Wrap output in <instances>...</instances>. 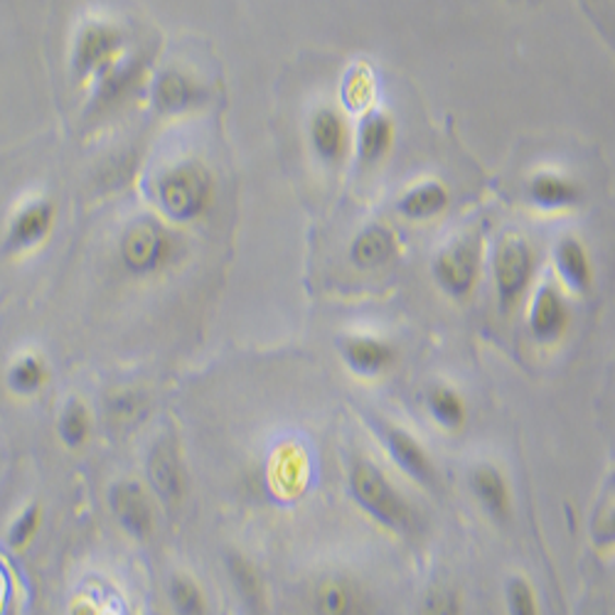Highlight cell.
Masks as SVG:
<instances>
[{
	"mask_svg": "<svg viewBox=\"0 0 615 615\" xmlns=\"http://www.w3.org/2000/svg\"><path fill=\"white\" fill-rule=\"evenodd\" d=\"M350 493L374 522L391 532H409L414 527V509L391 480L377 466L360 460L350 473Z\"/></svg>",
	"mask_w": 615,
	"mask_h": 615,
	"instance_id": "obj_1",
	"label": "cell"
},
{
	"mask_svg": "<svg viewBox=\"0 0 615 615\" xmlns=\"http://www.w3.org/2000/svg\"><path fill=\"white\" fill-rule=\"evenodd\" d=\"M483 237L475 232L460 234L441 246L431 262V276L441 291L454 301H468L483 276Z\"/></svg>",
	"mask_w": 615,
	"mask_h": 615,
	"instance_id": "obj_2",
	"label": "cell"
},
{
	"mask_svg": "<svg viewBox=\"0 0 615 615\" xmlns=\"http://www.w3.org/2000/svg\"><path fill=\"white\" fill-rule=\"evenodd\" d=\"M536 276V252L522 234H505L493 254V284L503 313L515 311Z\"/></svg>",
	"mask_w": 615,
	"mask_h": 615,
	"instance_id": "obj_3",
	"label": "cell"
},
{
	"mask_svg": "<svg viewBox=\"0 0 615 615\" xmlns=\"http://www.w3.org/2000/svg\"><path fill=\"white\" fill-rule=\"evenodd\" d=\"M160 205L172 219L188 222L205 215L215 200L213 176L200 162H180L158 182Z\"/></svg>",
	"mask_w": 615,
	"mask_h": 615,
	"instance_id": "obj_4",
	"label": "cell"
},
{
	"mask_svg": "<svg viewBox=\"0 0 615 615\" xmlns=\"http://www.w3.org/2000/svg\"><path fill=\"white\" fill-rule=\"evenodd\" d=\"M172 256H176V239L170 237L168 229L150 219L131 225L121 239V262L136 276L160 272L172 262Z\"/></svg>",
	"mask_w": 615,
	"mask_h": 615,
	"instance_id": "obj_5",
	"label": "cell"
},
{
	"mask_svg": "<svg viewBox=\"0 0 615 615\" xmlns=\"http://www.w3.org/2000/svg\"><path fill=\"white\" fill-rule=\"evenodd\" d=\"M308 141L323 166L340 168L354 150V133L338 107H318L308 121Z\"/></svg>",
	"mask_w": 615,
	"mask_h": 615,
	"instance_id": "obj_6",
	"label": "cell"
},
{
	"mask_svg": "<svg viewBox=\"0 0 615 615\" xmlns=\"http://www.w3.org/2000/svg\"><path fill=\"white\" fill-rule=\"evenodd\" d=\"M524 200L540 213H571L586 200V188L571 172L542 168L524 182Z\"/></svg>",
	"mask_w": 615,
	"mask_h": 615,
	"instance_id": "obj_7",
	"label": "cell"
},
{
	"mask_svg": "<svg viewBox=\"0 0 615 615\" xmlns=\"http://www.w3.org/2000/svg\"><path fill=\"white\" fill-rule=\"evenodd\" d=\"M527 328L540 345H556L571 328V305L562 286L544 281L532 293L530 311H527Z\"/></svg>",
	"mask_w": 615,
	"mask_h": 615,
	"instance_id": "obj_8",
	"label": "cell"
},
{
	"mask_svg": "<svg viewBox=\"0 0 615 615\" xmlns=\"http://www.w3.org/2000/svg\"><path fill=\"white\" fill-rule=\"evenodd\" d=\"M397 138L399 129L389 111L379 107L364 111L358 131H354V156H358L360 166L364 170H372L387 162L394 148H397Z\"/></svg>",
	"mask_w": 615,
	"mask_h": 615,
	"instance_id": "obj_9",
	"label": "cell"
},
{
	"mask_svg": "<svg viewBox=\"0 0 615 615\" xmlns=\"http://www.w3.org/2000/svg\"><path fill=\"white\" fill-rule=\"evenodd\" d=\"M123 47V35L109 23H92L76 37L74 64L82 76L104 74L117 64Z\"/></svg>",
	"mask_w": 615,
	"mask_h": 615,
	"instance_id": "obj_10",
	"label": "cell"
},
{
	"mask_svg": "<svg viewBox=\"0 0 615 615\" xmlns=\"http://www.w3.org/2000/svg\"><path fill=\"white\" fill-rule=\"evenodd\" d=\"M454 205V192L441 178H421L401 190L397 213L409 222H434Z\"/></svg>",
	"mask_w": 615,
	"mask_h": 615,
	"instance_id": "obj_11",
	"label": "cell"
},
{
	"mask_svg": "<svg viewBox=\"0 0 615 615\" xmlns=\"http://www.w3.org/2000/svg\"><path fill=\"white\" fill-rule=\"evenodd\" d=\"M340 354L358 377H379L399 360L397 348L377 335H348L340 342Z\"/></svg>",
	"mask_w": 615,
	"mask_h": 615,
	"instance_id": "obj_12",
	"label": "cell"
},
{
	"mask_svg": "<svg viewBox=\"0 0 615 615\" xmlns=\"http://www.w3.org/2000/svg\"><path fill=\"white\" fill-rule=\"evenodd\" d=\"M111 512L117 517L119 524L126 530L131 536H148L153 530V507L150 499L138 483H131V480H123V483L111 487L109 495Z\"/></svg>",
	"mask_w": 615,
	"mask_h": 615,
	"instance_id": "obj_13",
	"label": "cell"
},
{
	"mask_svg": "<svg viewBox=\"0 0 615 615\" xmlns=\"http://www.w3.org/2000/svg\"><path fill=\"white\" fill-rule=\"evenodd\" d=\"M554 268L559 274L562 284L571 293H589L593 288V258L579 237L566 234L554 246Z\"/></svg>",
	"mask_w": 615,
	"mask_h": 615,
	"instance_id": "obj_14",
	"label": "cell"
},
{
	"mask_svg": "<svg viewBox=\"0 0 615 615\" xmlns=\"http://www.w3.org/2000/svg\"><path fill=\"white\" fill-rule=\"evenodd\" d=\"M148 480L160 503L176 505L182 499L185 473H182L178 448L170 441H160V444L153 446L148 456Z\"/></svg>",
	"mask_w": 615,
	"mask_h": 615,
	"instance_id": "obj_15",
	"label": "cell"
},
{
	"mask_svg": "<svg viewBox=\"0 0 615 615\" xmlns=\"http://www.w3.org/2000/svg\"><path fill=\"white\" fill-rule=\"evenodd\" d=\"M384 441H387V450L394 463H397L411 480H417L419 485L436 483L434 460H431L429 450L421 446L409 431L391 426L384 431Z\"/></svg>",
	"mask_w": 615,
	"mask_h": 615,
	"instance_id": "obj_16",
	"label": "cell"
},
{
	"mask_svg": "<svg viewBox=\"0 0 615 615\" xmlns=\"http://www.w3.org/2000/svg\"><path fill=\"white\" fill-rule=\"evenodd\" d=\"M397 254H399L397 234L384 225L364 227L350 244L352 264L362 268V272H374V268L387 266Z\"/></svg>",
	"mask_w": 615,
	"mask_h": 615,
	"instance_id": "obj_17",
	"label": "cell"
},
{
	"mask_svg": "<svg viewBox=\"0 0 615 615\" xmlns=\"http://www.w3.org/2000/svg\"><path fill=\"white\" fill-rule=\"evenodd\" d=\"M55 222V207L47 200H33L17 209L8 229V249H31L50 234Z\"/></svg>",
	"mask_w": 615,
	"mask_h": 615,
	"instance_id": "obj_18",
	"label": "cell"
},
{
	"mask_svg": "<svg viewBox=\"0 0 615 615\" xmlns=\"http://www.w3.org/2000/svg\"><path fill=\"white\" fill-rule=\"evenodd\" d=\"M470 490L493 520H507L512 512V493H509V485L499 468L487 463L478 466L470 473Z\"/></svg>",
	"mask_w": 615,
	"mask_h": 615,
	"instance_id": "obj_19",
	"label": "cell"
},
{
	"mask_svg": "<svg viewBox=\"0 0 615 615\" xmlns=\"http://www.w3.org/2000/svg\"><path fill=\"white\" fill-rule=\"evenodd\" d=\"M141 76V67L126 62V64H113L109 72L101 74L99 92H96V109L99 111H111L117 109L136 89Z\"/></svg>",
	"mask_w": 615,
	"mask_h": 615,
	"instance_id": "obj_20",
	"label": "cell"
},
{
	"mask_svg": "<svg viewBox=\"0 0 615 615\" xmlns=\"http://www.w3.org/2000/svg\"><path fill=\"white\" fill-rule=\"evenodd\" d=\"M426 409L431 419L446 431H460L468 421V403L463 394L446 387V384H438L426 394Z\"/></svg>",
	"mask_w": 615,
	"mask_h": 615,
	"instance_id": "obj_21",
	"label": "cell"
},
{
	"mask_svg": "<svg viewBox=\"0 0 615 615\" xmlns=\"http://www.w3.org/2000/svg\"><path fill=\"white\" fill-rule=\"evenodd\" d=\"M200 89L197 84L190 80L188 74H182L178 70L162 72L156 82V101L160 111L166 113H180L190 109L192 104L197 101Z\"/></svg>",
	"mask_w": 615,
	"mask_h": 615,
	"instance_id": "obj_22",
	"label": "cell"
},
{
	"mask_svg": "<svg viewBox=\"0 0 615 615\" xmlns=\"http://www.w3.org/2000/svg\"><path fill=\"white\" fill-rule=\"evenodd\" d=\"M318 615H360V595L348 581H325L315 593Z\"/></svg>",
	"mask_w": 615,
	"mask_h": 615,
	"instance_id": "obj_23",
	"label": "cell"
},
{
	"mask_svg": "<svg viewBox=\"0 0 615 615\" xmlns=\"http://www.w3.org/2000/svg\"><path fill=\"white\" fill-rule=\"evenodd\" d=\"M374 92H377V82H374V72L370 67L358 64L352 67L345 76L342 84V96L350 111H370L374 101Z\"/></svg>",
	"mask_w": 615,
	"mask_h": 615,
	"instance_id": "obj_24",
	"label": "cell"
},
{
	"mask_svg": "<svg viewBox=\"0 0 615 615\" xmlns=\"http://www.w3.org/2000/svg\"><path fill=\"white\" fill-rule=\"evenodd\" d=\"M89 429H92V421H89V411L82 401L72 399L67 407L62 409L60 421H57V431H60V438L67 448H80L86 444V438H89Z\"/></svg>",
	"mask_w": 615,
	"mask_h": 615,
	"instance_id": "obj_25",
	"label": "cell"
},
{
	"mask_svg": "<svg viewBox=\"0 0 615 615\" xmlns=\"http://www.w3.org/2000/svg\"><path fill=\"white\" fill-rule=\"evenodd\" d=\"M47 370L40 358L35 354H25L17 362H13V367L8 370V387L15 394H23V397H31V394L40 391L45 387Z\"/></svg>",
	"mask_w": 615,
	"mask_h": 615,
	"instance_id": "obj_26",
	"label": "cell"
},
{
	"mask_svg": "<svg viewBox=\"0 0 615 615\" xmlns=\"http://www.w3.org/2000/svg\"><path fill=\"white\" fill-rule=\"evenodd\" d=\"M170 603L178 615H207L205 593L188 576H176L170 581Z\"/></svg>",
	"mask_w": 615,
	"mask_h": 615,
	"instance_id": "obj_27",
	"label": "cell"
},
{
	"mask_svg": "<svg viewBox=\"0 0 615 615\" xmlns=\"http://www.w3.org/2000/svg\"><path fill=\"white\" fill-rule=\"evenodd\" d=\"M505 601H507L509 615H540V605H536L534 589L522 579V576H515V579L507 581Z\"/></svg>",
	"mask_w": 615,
	"mask_h": 615,
	"instance_id": "obj_28",
	"label": "cell"
},
{
	"mask_svg": "<svg viewBox=\"0 0 615 615\" xmlns=\"http://www.w3.org/2000/svg\"><path fill=\"white\" fill-rule=\"evenodd\" d=\"M37 530H40V507L33 505L27 507L25 512H21V517L11 524V530H8V542H11V546H15V550H21V546L33 540Z\"/></svg>",
	"mask_w": 615,
	"mask_h": 615,
	"instance_id": "obj_29",
	"label": "cell"
},
{
	"mask_svg": "<svg viewBox=\"0 0 615 615\" xmlns=\"http://www.w3.org/2000/svg\"><path fill=\"white\" fill-rule=\"evenodd\" d=\"M419 615H460L458 593L448 589H436L426 593V599L421 601Z\"/></svg>",
	"mask_w": 615,
	"mask_h": 615,
	"instance_id": "obj_30",
	"label": "cell"
},
{
	"mask_svg": "<svg viewBox=\"0 0 615 615\" xmlns=\"http://www.w3.org/2000/svg\"><path fill=\"white\" fill-rule=\"evenodd\" d=\"M601 534H603L605 542H613V544H615V509H613V512H611L608 517H605Z\"/></svg>",
	"mask_w": 615,
	"mask_h": 615,
	"instance_id": "obj_31",
	"label": "cell"
}]
</instances>
